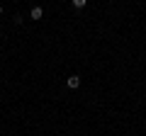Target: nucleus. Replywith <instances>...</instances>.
<instances>
[{"label": "nucleus", "mask_w": 146, "mask_h": 136, "mask_svg": "<svg viewBox=\"0 0 146 136\" xmlns=\"http://www.w3.org/2000/svg\"><path fill=\"white\" fill-rule=\"evenodd\" d=\"M29 17H32V20H42V17H44V10H42L39 5H34V7L29 10Z\"/></svg>", "instance_id": "nucleus-1"}, {"label": "nucleus", "mask_w": 146, "mask_h": 136, "mask_svg": "<svg viewBox=\"0 0 146 136\" xmlns=\"http://www.w3.org/2000/svg\"><path fill=\"white\" fill-rule=\"evenodd\" d=\"M66 85H68V88H71V90H76V88H78V85H80V78H78V75H71V78L66 80Z\"/></svg>", "instance_id": "nucleus-2"}, {"label": "nucleus", "mask_w": 146, "mask_h": 136, "mask_svg": "<svg viewBox=\"0 0 146 136\" xmlns=\"http://www.w3.org/2000/svg\"><path fill=\"white\" fill-rule=\"evenodd\" d=\"M0 15H3V5H0Z\"/></svg>", "instance_id": "nucleus-4"}, {"label": "nucleus", "mask_w": 146, "mask_h": 136, "mask_svg": "<svg viewBox=\"0 0 146 136\" xmlns=\"http://www.w3.org/2000/svg\"><path fill=\"white\" fill-rule=\"evenodd\" d=\"M85 5H88V0H73V7H76V10H83Z\"/></svg>", "instance_id": "nucleus-3"}]
</instances>
